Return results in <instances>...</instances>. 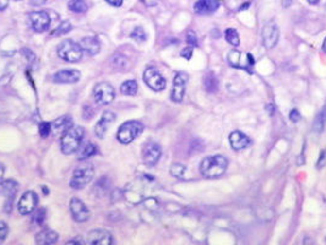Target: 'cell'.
I'll use <instances>...</instances> for the list:
<instances>
[{
	"mask_svg": "<svg viewBox=\"0 0 326 245\" xmlns=\"http://www.w3.org/2000/svg\"><path fill=\"white\" fill-rule=\"evenodd\" d=\"M228 168V159L221 155L206 157L200 164V173L207 179H216L223 175Z\"/></svg>",
	"mask_w": 326,
	"mask_h": 245,
	"instance_id": "obj_1",
	"label": "cell"
},
{
	"mask_svg": "<svg viewBox=\"0 0 326 245\" xmlns=\"http://www.w3.org/2000/svg\"><path fill=\"white\" fill-rule=\"evenodd\" d=\"M85 130L81 126H75V128L69 129L63 134L60 139V150L65 155H71L79 150L80 145L83 142Z\"/></svg>",
	"mask_w": 326,
	"mask_h": 245,
	"instance_id": "obj_2",
	"label": "cell"
},
{
	"mask_svg": "<svg viewBox=\"0 0 326 245\" xmlns=\"http://www.w3.org/2000/svg\"><path fill=\"white\" fill-rule=\"evenodd\" d=\"M142 130H144L142 122H137V120H129V122H125L119 126L117 139L123 145H128V143L133 142L137 138H139Z\"/></svg>",
	"mask_w": 326,
	"mask_h": 245,
	"instance_id": "obj_3",
	"label": "cell"
},
{
	"mask_svg": "<svg viewBox=\"0 0 326 245\" xmlns=\"http://www.w3.org/2000/svg\"><path fill=\"white\" fill-rule=\"evenodd\" d=\"M93 174H95V169H93L92 164L87 163V162L80 164L74 171L71 180H70V187L74 189H83L92 180Z\"/></svg>",
	"mask_w": 326,
	"mask_h": 245,
	"instance_id": "obj_4",
	"label": "cell"
},
{
	"mask_svg": "<svg viewBox=\"0 0 326 245\" xmlns=\"http://www.w3.org/2000/svg\"><path fill=\"white\" fill-rule=\"evenodd\" d=\"M58 56L69 63H76L83 58V49L80 44L71 39H65L58 47Z\"/></svg>",
	"mask_w": 326,
	"mask_h": 245,
	"instance_id": "obj_5",
	"label": "cell"
},
{
	"mask_svg": "<svg viewBox=\"0 0 326 245\" xmlns=\"http://www.w3.org/2000/svg\"><path fill=\"white\" fill-rule=\"evenodd\" d=\"M93 97L97 105H107L113 102L116 97V91L113 86L108 82H100L93 87Z\"/></svg>",
	"mask_w": 326,
	"mask_h": 245,
	"instance_id": "obj_6",
	"label": "cell"
},
{
	"mask_svg": "<svg viewBox=\"0 0 326 245\" xmlns=\"http://www.w3.org/2000/svg\"><path fill=\"white\" fill-rule=\"evenodd\" d=\"M144 82L154 92H159L163 91L167 86V82H166V79L159 74L158 70L156 68L151 67L147 68L144 72Z\"/></svg>",
	"mask_w": 326,
	"mask_h": 245,
	"instance_id": "obj_7",
	"label": "cell"
},
{
	"mask_svg": "<svg viewBox=\"0 0 326 245\" xmlns=\"http://www.w3.org/2000/svg\"><path fill=\"white\" fill-rule=\"evenodd\" d=\"M18 190V184L14 180H5L0 183V197H4V210L5 212H10L15 195Z\"/></svg>",
	"mask_w": 326,
	"mask_h": 245,
	"instance_id": "obj_8",
	"label": "cell"
},
{
	"mask_svg": "<svg viewBox=\"0 0 326 245\" xmlns=\"http://www.w3.org/2000/svg\"><path fill=\"white\" fill-rule=\"evenodd\" d=\"M189 81V76L185 72H178L173 80L172 92H171V100L175 103L182 102L185 95V87L187 82Z\"/></svg>",
	"mask_w": 326,
	"mask_h": 245,
	"instance_id": "obj_9",
	"label": "cell"
},
{
	"mask_svg": "<svg viewBox=\"0 0 326 245\" xmlns=\"http://www.w3.org/2000/svg\"><path fill=\"white\" fill-rule=\"evenodd\" d=\"M29 20L31 27L38 34L46 32L51 26V16L46 11H32L29 14Z\"/></svg>",
	"mask_w": 326,
	"mask_h": 245,
	"instance_id": "obj_10",
	"label": "cell"
},
{
	"mask_svg": "<svg viewBox=\"0 0 326 245\" xmlns=\"http://www.w3.org/2000/svg\"><path fill=\"white\" fill-rule=\"evenodd\" d=\"M37 205H38V195L32 190H29L18 200L17 210L21 214H29L36 210Z\"/></svg>",
	"mask_w": 326,
	"mask_h": 245,
	"instance_id": "obj_11",
	"label": "cell"
},
{
	"mask_svg": "<svg viewBox=\"0 0 326 245\" xmlns=\"http://www.w3.org/2000/svg\"><path fill=\"white\" fill-rule=\"evenodd\" d=\"M161 156L162 148L156 142H149L142 150V159H144V163L149 167L156 166Z\"/></svg>",
	"mask_w": 326,
	"mask_h": 245,
	"instance_id": "obj_12",
	"label": "cell"
},
{
	"mask_svg": "<svg viewBox=\"0 0 326 245\" xmlns=\"http://www.w3.org/2000/svg\"><path fill=\"white\" fill-rule=\"evenodd\" d=\"M278 39H280V30H278L277 25H275L274 22L266 23L262 30V43H264L265 48H274L278 43Z\"/></svg>",
	"mask_w": 326,
	"mask_h": 245,
	"instance_id": "obj_13",
	"label": "cell"
},
{
	"mask_svg": "<svg viewBox=\"0 0 326 245\" xmlns=\"http://www.w3.org/2000/svg\"><path fill=\"white\" fill-rule=\"evenodd\" d=\"M70 212L72 214V218L76 222L83 223L90 218V210L81 200L76 199V197L71 199V201H70Z\"/></svg>",
	"mask_w": 326,
	"mask_h": 245,
	"instance_id": "obj_14",
	"label": "cell"
},
{
	"mask_svg": "<svg viewBox=\"0 0 326 245\" xmlns=\"http://www.w3.org/2000/svg\"><path fill=\"white\" fill-rule=\"evenodd\" d=\"M86 243L90 245H111L113 243V238L107 230L93 229L86 237Z\"/></svg>",
	"mask_w": 326,
	"mask_h": 245,
	"instance_id": "obj_15",
	"label": "cell"
},
{
	"mask_svg": "<svg viewBox=\"0 0 326 245\" xmlns=\"http://www.w3.org/2000/svg\"><path fill=\"white\" fill-rule=\"evenodd\" d=\"M116 114H114L113 112H104L102 114V117H101V119L98 120V122L96 124L95 126V134L97 138L100 139H103L104 138L105 133H107V130L112 126V124L114 122V120H116Z\"/></svg>",
	"mask_w": 326,
	"mask_h": 245,
	"instance_id": "obj_16",
	"label": "cell"
},
{
	"mask_svg": "<svg viewBox=\"0 0 326 245\" xmlns=\"http://www.w3.org/2000/svg\"><path fill=\"white\" fill-rule=\"evenodd\" d=\"M81 77L79 70L74 69H65L55 72L53 76V81L55 84H75Z\"/></svg>",
	"mask_w": 326,
	"mask_h": 245,
	"instance_id": "obj_17",
	"label": "cell"
},
{
	"mask_svg": "<svg viewBox=\"0 0 326 245\" xmlns=\"http://www.w3.org/2000/svg\"><path fill=\"white\" fill-rule=\"evenodd\" d=\"M219 0H198L194 5V10L199 15H211L219 10Z\"/></svg>",
	"mask_w": 326,
	"mask_h": 245,
	"instance_id": "obj_18",
	"label": "cell"
},
{
	"mask_svg": "<svg viewBox=\"0 0 326 245\" xmlns=\"http://www.w3.org/2000/svg\"><path fill=\"white\" fill-rule=\"evenodd\" d=\"M229 145L234 151H240L250 145V139L241 131L236 130L229 134Z\"/></svg>",
	"mask_w": 326,
	"mask_h": 245,
	"instance_id": "obj_19",
	"label": "cell"
},
{
	"mask_svg": "<svg viewBox=\"0 0 326 245\" xmlns=\"http://www.w3.org/2000/svg\"><path fill=\"white\" fill-rule=\"evenodd\" d=\"M79 44L81 47V49H83V52L87 53L88 55H96L101 51L100 41L97 38H95V37H86V38H83Z\"/></svg>",
	"mask_w": 326,
	"mask_h": 245,
	"instance_id": "obj_20",
	"label": "cell"
},
{
	"mask_svg": "<svg viewBox=\"0 0 326 245\" xmlns=\"http://www.w3.org/2000/svg\"><path fill=\"white\" fill-rule=\"evenodd\" d=\"M59 239V235L57 232H54L51 229H44L41 230L38 234L36 235V244L41 245H51L55 244Z\"/></svg>",
	"mask_w": 326,
	"mask_h": 245,
	"instance_id": "obj_21",
	"label": "cell"
},
{
	"mask_svg": "<svg viewBox=\"0 0 326 245\" xmlns=\"http://www.w3.org/2000/svg\"><path fill=\"white\" fill-rule=\"evenodd\" d=\"M97 152H98L97 146H96L95 143L91 142V141H87V142L84 143L83 146L80 145L79 150H77V158H79V161H86V159H88L90 157L97 155Z\"/></svg>",
	"mask_w": 326,
	"mask_h": 245,
	"instance_id": "obj_22",
	"label": "cell"
},
{
	"mask_svg": "<svg viewBox=\"0 0 326 245\" xmlns=\"http://www.w3.org/2000/svg\"><path fill=\"white\" fill-rule=\"evenodd\" d=\"M72 128V119L70 115H63L59 119L51 122V130L54 133H65Z\"/></svg>",
	"mask_w": 326,
	"mask_h": 245,
	"instance_id": "obj_23",
	"label": "cell"
},
{
	"mask_svg": "<svg viewBox=\"0 0 326 245\" xmlns=\"http://www.w3.org/2000/svg\"><path fill=\"white\" fill-rule=\"evenodd\" d=\"M325 122H326V105L321 108L320 112L315 115V119L313 122V130L315 133L320 134L324 131L325 128Z\"/></svg>",
	"mask_w": 326,
	"mask_h": 245,
	"instance_id": "obj_24",
	"label": "cell"
},
{
	"mask_svg": "<svg viewBox=\"0 0 326 245\" xmlns=\"http://www.w3.org/2000/svg\"><path fill=\"white\" fill-rule=\"evenodd\" d=\"M204 87L208 93H215L219 89V80L213 75V72H207L204 77Z\"/></svg>",
	"mask_w": 326,
	"mask_h": 245,
	"instance_id": "obj_25",
	"label": "cell"
},
{
	"mask_svg": "<svg viewBox=\"0 0 326 245\" xmlns=\"http://www.w3.org/2000/svg\"><path fill=\"white\" fill-rule=\"evenodd\" d=\"M137 82L135 80H128V81L123 82L120 86V92L125 96H135L137 93Z\"/></svg>",
	"mask_w": 326,
	"mask_h": 245,
	"instance_id": "obj_26",
	"label": "cell"
},
{
	"mask_svg": "<svg viewBox=\"0 0 326 245\" xmlns=\"http://www.w3.org/2000/svg\"><path fill=\"white\" fill-rule=\"evenodd\" d=\"M224 36H226L227 42L229 44H232L233 47H238L240 44V39H239V35L237 32L236 28H227L226 32H224Z\"/></svg>",
	"mask_w": 326,
	"mask_h": 245,
	"instance_id": "obj_27",
	"label": "cell"
},
{
	"mask_svg": "<svg viewBox=\"0 0 326 245\" xmlns=\"http://www.w3.org/2000/svg\"><path fill=\"white\" fill-rule=\"evenodd\" d=\"M240 52L237 49H232L227 55V60H228L229 65L233 68H241L240 65Z\"/></svg>",
	"mask_w": 326,
	"mask_h": 245,
	"instance_id": "obj_28",
	"label": "cell"
},
{
	"mask_svg": "<svg viewBox=\"0 0 326 245\" xmlns=\"http://www.w3.org/2000/svg\"><path fill=\"white\" fill-rule=\"evenodd\" d=\"M68 6L74 13H85L87 10V5L84 0H70Z\"/></svg>",
	"mask_w": 326,
	"mask_h": 245,
	"instance_id": "obj_29",
	"label": "cell"
},
{
	"mask_svg": "<svg viewBox=\"0 0 326 245\" xmlns=\"http://www.w3.org/2000/svg\"><path fill=\"white\" fill-rule=\"evenodd\" d=\"M71 30V23L69 21H64L60 25H58V27L51 32V36L57 37V36H62V35L68 34L69 31Z\"/></svg>",
	"mask_w": 326,
	"mask_h": 245,
	"instance_id": "obj_30",
	"label": "cell"
},
{
	"mask_svg": "<svg viewBox=\"0 0 326 245\" xmlns=\"http://www.w3.org/2000/svg\"><path fill=\"white\" fill-rule=\"evenodd\" d=\"M130 37L134 39V41L139 42V43H142V42H145L147 39V35L142 27L135 28V30L130 34Z\"/></svg>",
	"mask_w": 326,
	"mask_h": 245,
	"instance_id": "obj_31",
	"label": "cell"
},
{
	"mask_svg": "<svg viewBox=\"0 0 326 245\" xmlns=\"http://www.w3.org/2000/svg\"><path fill=\"white\" fill-rule=\"evenodd\" d=\"M185 171H187L185 167L179 163H174L172 164V167H171V174H172L173 176H175V178H183L185 174Z\"/></svg>",
	"mask_w": 326,
	"mask_h": 245,
	"instance_id": "obj_32",
	"label": "cell"
},
{
	"mask_svg": "<svg viewBox=\"0 0 326 245\" xmlns=\"http://www.w3.org/2000/svg\"><path fill=\"white\" fill-rule=\"evenodd\" d=\"M38 130H39V135L42 138H47V136L51 134V122H42L41 124L38 125Z\"/></svg>",
	"mask_w": 326,
	"mask_h": 245,
	"instance_id": "obj_33",
	"label": "cell"
},
{
	"mask_svg": "<svg viewBox=\"0 0 326 245\" xmlns=\"http://www.w3.org/2000/svg\"><path fill=\"white\" fill-rule=\"evenodd\" d=\"M187 43L190 47H198V37H196L195 32L194 31H188L187 34Z\"/></svg>",
	"mask_w": 326,
	"mask_h": 245,
	"instance_id": "obj_34",
	"label": "cell"
},
{
	"mask_svg": "<svg viewBox=\"0 0 326 245\" xmlns=\"http://www.w3.org/2000/svg\"><path fill=\"white\" fill-rule=\"evenodd\" d=\"M9 234V226L5 222L0 221V244L6 239Z\"/></svg>",
	"mask_w": 326,
	"mask_h": 245,
	"instance_id": "obj_35",
	"label": "cell"
},
{
	"mask_svg": "<svg viewBox=\"0 0 326 245\" xmlns=\"http://www.w3.org/2000/svg\"><path fill=\"white\" fill-rule=\"evenodd\" d=\"M325 164H326V151L323 150V151H321L320 157H319L318 162H316V168L323 169Z\"/></svg>",
	"mask_w": 326,
	"mask_h": 245,
	"instance_id": "obj_36",
	"label": "cell"
},
{
	"mask_svg": "<svg viewBox=\"0 0 326 245\" xmlns=\"http://www.w3.org/2000/svg\"><path fill=\"white\" fill-rule=\"evenodd\" d=\"M302 115L301 113H299V110L298 109H292L290 113V120L292 122H298L299 120H301Z\"/></svg>",
	"mask_w": 326,
	"mask_h": 245,
	"instance_id": "obj_37",
	"label": "cell"
},
{
	"mask_svg": "<svg viewBox=\"0 0 326 245\" xmlns=\"http://www.w3.org/2000/svg\"><path fill=\"white\" fill-rule=\"evenodd\" d=\"M180 55H182L183 58L187 59V60H189V59H191V56H193V47L188 46L187 48L183 49L182 53H180Z\"/></svg>",
	"mask_w": 326,
	"mask_h": 245,
	"instance_id": "obj_38",
	"label": "cell"
},
{
	"mask_svg": "<svg viewBox=\"0 0 326 245\" xmlns=\"http://www.w3.org/2000/svg\"><path fill=\"white\" fill-rule=\"evenodd\" d=\"M109 5L114 6V8H119V6L123 5V0H105Z\"/></svg>",
	"mask_w": 326,
	"mask_h": 245,
	"instance_id": "obj_39",
	"label": "cell"
},
{
	"mask_svg": "<svg viewBox=\"0 0 326 245\" xmlns=\"http://www.w3.org/2000/svg\"><path fill=\"white\" fill-rule=\"evenodd\" d=\"M9 6V0H0V11H4Z\"/></svg>",
	"mask_w": 326,
	"mask_h": 245,
	"instance_id": "obj_40",
	"label": "cell"
},
{
	"mask_svg": "<svg viewBox=\"0 0 326 245\" xmlns=\"http://www.w3.org/2000/svg\"><path fill=\"white\" fill-rule=\"evenodd\" d=\"M147 6H154L156 5V0H142Z\"/></svg>",
	"mask_w": 326,
	"mask_h": 245,
	"instance_id": "obj_41",
	"label": "cell"
},
{
	"mask_svg": "<svg viewBox=\"0 0 326 245\" xmlns=\"http://www.w3.org/2000/svg\"><path fill=\"white\" fill-rule=\"evenodd\" d=\"M31 1L34 5H42V4L46 3L47 0H31Z\"/></svg>",
	"mask_w": 326,
	"mask_h": 245,
	"instance_id": "obj_42",
	"label": "cell"
},
{
	"mask_svg": "<svg viewBox=\"0 0 326 245\" xmlns=\"http://www.w3.org/2000/svg\"><path fill=\"white\" fill-rule=\"evenodd\" d=\"M4 172H5V169H4V166L0 163V179L4 176Z\"/></svg>",
	"mask_w": 326,
	"mask_h": 245,
	"instance_id": "obj_43",
	"label": "cell"
},
{
	"mask_svg": "<svg viewBox=\"0 0 326 245\" xmlns=\"http://www.w3.org/2000/svg\"><path fill=\"white\" fill-rule=\"evenodd\" d=\"M320 0H308V3L311 4V5H316Z\"/></svg>",
	"mask_w": 326,
	"mask_h": 245,
	"instance_id": "obj_44",
	"label": "cell"
},
{
	"mask_svg": "<svg viewBox=\"0 0 326 245\" xmlns=\"http://www.w3.org/2000/svg\"><path fill=\"white\" fill-rule=\"evenodd\" d=\"M323 51L325 52V53H326V38L324 39V43H323Z\"/></svg>",
	"mask_w": 326,
	"mask_h": 245,
	"instance_id": "obj_45",
	"label": "cell"
},
{
	"mask_svg": "<svg viewBox=\"0 0 326 245\" xmlns=\"http://www.w3.org/2000/svg\"><path fill=\"white\" fill-rule=\"evenodd\" d=\"M325 242H326V239H325Z\"/></svg>",
	"mask_w": 326,
	"mask_h": 245,
	"instance_id": "obj_46",
	"label": "cell"
}]
</instances>
